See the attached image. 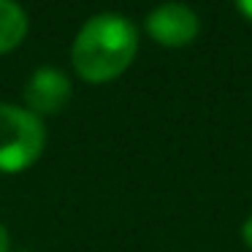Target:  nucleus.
Listing matches in <instances>:
<instances>
[{"mask_svg": "<svg viewBox=\"0 0 252 252\" xmlns=\"http://www.w3.org/2000/svg\"><path fill=\"white\" fill-rule=\"evenodd\" d=\"M28 14L17 0H0V55L14 52L28 35Z\"/></svg>", "mask_w": 252, "mask_h": 252, "instance_id": "39448f33", "label": "nucleus"}, {"mask_svg": "<svg viewBox=\"0 0 252 252\" xmlns=\"http://www.w3.org/2000/svg\"><path fill=\"white\" fill-rule=\"evenodd\" d=\"M233 3H236V8L241 11V17L252 22V0H233Z\"/></svg>", "mask_w": 252, "mask_h": 252, "instance_id": "423d86ee", "label": "nucleus"}, {"mask_svg": "<svg viewBox=\"0 0 252 252\" xmlns=\"http://www.w3.org/2000/svg\"><path fill=\"white\" fill-rule=\"evenodd\" d=\"M144 30L152 41H158L160 46H187L201 30L198 14L185 3H160L147 14Z\"/></svg>", "mask_w": 252, "mask_h": 252, "instance_id": "7ed1b4c3", "label": "nucleus"}, {"mask_svg": "<svg viewBox=\"0 0 252 252\" xmlns=\"http://www.w3.org/2000/svg\"><path fill=\"white\" fill-rule=\"evenodd\" d=\"M22 98H25V109L33 111L35 117L57 114L71 98V79L65 76V71H60L55 65H41L28 79Z\"/></svg>", "mask_w": 252, "mask_h": 252, "instance_id": "20e7f679", "label": "nucleus"}, {"mask_svg": "<svg viewBox=\"0 0 252 252\" xmlns=\"http://www.w3.org/2000/svg\"><path fill=\"white\" fill-rule=\"evenodd\" d=\"M46 127L25 106L0 103V174H19L44 155Z\"/></svg>", "mask_w": 252, "mask_h": 252, "instance_id": "f03ea898", "label": "nucleus"}, {"mask_svg": "<svg viewBox=\"0 0 252 252\" xmlns=\"http://www.w3.org/2000/svg\"><path fill=\"white\" fill-rule=\"evenodd\" d=\"M0 252H8V230L0 222Z\"/></svg>", "mask_w": 252, "mask_h": 252, "instance_id": "6e6552de", "label": "nucleus"}, {"mask_svg": "<svg viewBox=\"0 0 252 252\" xmlns=\"http://www.w3.org/2000/svg\"><path fill=\"white\" fill-rule=\"evenodd\" d=\"M136 52V25L120 14H98V17H90L73 38L71 65L84 82L106 84L130 68Z\"/></svg>", "mask_w": 252, "mask_h": 252, "instance_id": "f257e3e1", "label": "nucleus"}, {"mask_svg": "<svg viewBox=\"0 0 252 252\" xmlns=\"http://www.w3.org/2000/svg\"><path fill=\"white\" fill-rule=\"evenodd\" d=\"M241 239H244V244L252 250V217H247L244 228H241Z\"/></svg>", "mask_w": 252, "mask_h": 252, "instance_id": "0eeeda50", "label": "nucleus"}]
</instances>
